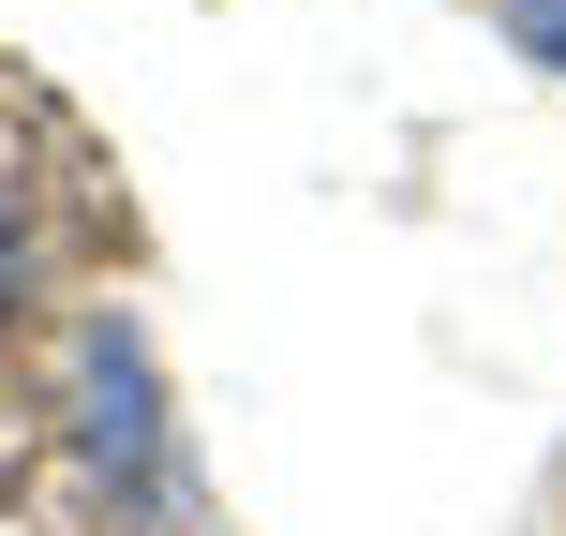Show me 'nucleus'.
<instances>
[{
    "label": "nucleus",
    "mask_w": 566,
    "mask_h": 536,
    "mask_svg": "<svg viewBox=\"0 0 566 536\" xmlns=\"http://www.w3.org/2000/svg\"><path fill=\"white\" fill-rule=\"evenodd\" d=\"M30 283V239H15V195H0V298Z\"/></svg>",
    "instance_id": "3"
},
{
    "label": "nucleus",
    "mask_w": 566,
    "mask_h": 536,
    "mask_svg": "<svg viewBox=\"0 0 566 536\" xmlns=\"http://www.w3.org/2000/svg\"><path fill=\"white\" fill-rule=\"evenodd\" d=\"M492 30H507L522 60H537V75H566V0H478Z\"/></svg>",
    "instance_id": "2"
},
{
    "label": "nucleus",
    "mask_w": 566,
    "mask_h": 536,
    "mask_svg": "<svg viewBox=\"0 0 566 536\" xmlns=\"http://www.w3.org/2000/svg\"><path fill=\"white\" fill-rule=\"evenodd\" d=\"M75 448L105 462V492L135 522L179 507V432H165V372H149L135 313H90V328H75Z\"/></svg>",
    "instance_id": "1"
}]
</instances>
